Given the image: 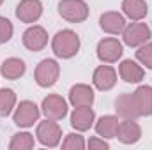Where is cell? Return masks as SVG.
Here are the masks:
<instances>
[{"instance_id":"12","label":"cell","mask_w":152,"mask_h":150,"mask_svg":"<svg viewBox=\"0 0 152 150\" xmlns=\"http://www.w3.org/2000/svg\"><path fill=\"white\" fill-rule=\"evenodd\" d=\"M92 85L101 90V92H108L117 85V71L112 66H99L96 67L94 74H92Z\"/></svg>"},{"instance_id":"25","label":"cell","mask_w":152,"mask_h":150,"mask_svg":"<svg viewBox=\"0 0 152 150\" xmlns=\"http://www.w3.org/2000/svg\"><path fill=\"white\" fill-rule=\"evenodd\" d=\"M87 147V143H85V140H83V136L81 134H78V133H71V134H67L66 136V140L62 141V149L64 150H83Z\"/></svg>"},{"instance_id":"18","label":"cell","mask_w":152,"mask_h":150,"mask_svg":"<svg viewBox=\"0 0 152 150\" xmlns=\"http://www.w3.org/2000/svg\"><path fill=\"white\" fill-rule=\"evenodd\" d=\"M118 117H113V115H104L101 117L97 122H96V133L97 136L104 138V140H112V138H117V131H118Z\"/></svg>"},{"instance_id":"2","label":"cell","mask_w":152,"mask_h":150,"mask_svg":"<svg viewBox=\"0 0 152 150\" xmlns=\"http://www.w3.org/2000/svg\"><path fill=\"white\" fill-rule=\"evenodd\" d=\"M60 76V66L55 58H44L41 60L34 71V78L41 88H50L58 81Z\"/></svg>"},{"instance_id":"27","label":"cell","mask_w":152,"mask_h":150,"mask_svg":"<svg viewBox=\"0 0 152 150\" xmlns=\"http://www.w3.org/2000/svg\"><path fill=\"white\" fill-rule=\"evenodd\" d=\"M87 147H88L90 150H108L110 149V143H108L104 138H97V136H94V138L88 140Z\"/></svg>"},{"instance_id":"28","label":"cell","mask_w":152,"mask_h":150,"mask_svg":"<svg viewBox=\"0 0 152 150\" xmlns=\"http://www.w3.org/2000/svg\"><path fill=\"white\" fill-rule=\"evenodd\" d=\"M2 4H4V0H0V5H2Z\"/></svg>"},{"instance_id":"20","label":"cell","mask_w":152,"mask_h":150,"mask_svg":"<svg viewBox=\"0 0 152 150\" xmlns=\"http://www.w3.org/2000/svg\"><path fill=\"white\" fill-rule=\"evenodd\" d=\"M122 11L131 21H142L147 16L149 7L145 0H122Z\"/></svg>"},{"instance_id":"26","label":"cell","mask_w":152,"mask_h":150,"mask_svg":"<svg viewBox=\"0 0 152 150\" xmlns=\"http://www.w3.org/2000/svg\"><path fill=\"white\" fill-rule=\"evenodd\" d=\"M12 34H14V27H12V23H11L7 18L0 16V44L9 42L11 37H12Z\"/></svg>"},{"instance_id":"14","label":"cell","mask_w":152,"mask_h":150,"mask_svg":"<svg viewBox=\"0 0 152 150\" xmlns=\"http://www.w3.org/2000/svg\"><path fill=\"white\" fill-rule=\"evenodd\" d=\"M96 122V113L92 110V106H80L75 108V111L71 113V125L78 133H85L88 131Z\"/></svg>"},{"instance_id":"17","label":"cell","mask_w":152,"mask_h":150,"mask_svg":"<svg viewBox=\"0 0 152 150\" xmlns=\"http://www.w3.org/2000/svg\"><path fill=\"white\" fill-rule=\"evenodd\" d=\"M118 76L126 83H140L145 78V69L134 60H122L118 66Z\"/></svg>"},{"instance_id":"8","label":"cell","mask_w":152,"mask_h":150,"mask_svg":"<svg viewBox=\"0 0 152 150\" xmlns=\"http://www.w3.org/2000/svg\"><path fill=\"white\" fill-rule=\"evenodd\" d=\"M41 113L50 120H62L67 115V103L57 94H50L42 99Z\"/></svg>"},{"instance_id":"15","label":"cell","mask_w":152,"mask_h":150,"mask_svg":"<svg viewBox=\"0 0 152 150\" xmlns=\"http://www.w3.org/2000/svg\"><path fill=\"white\" fill-rule=\"evenodd\" d=\"M69 103L75 108L92 106L94 104V88L90 85H85V83H78L75 87H71V90H69Z\"/></svg>"},{"instance_id":"13","label":"cell","mask_w":152,"mask_h":150,"mask_svg":"<svg viewBox=\"0 0 152 150\" xmlns=\"http://www.w3.org/2000/svg\"><path fill=\"white\" fill-rule=\"evenodd\" d=\"M126 18L117 12V11H108V12H103L101 18H99V27L101 30H104L106 34H112V36H118L124 32L126 28Z\"/></svg>"},{"instance_id":"4","label":"cell","mask_w":152,"mask_h":150,"mask_svg":"<svg viewBox=\"0 0 152 150\" xmlns=\"http://www.w3.org/2000/svg\"><path fill=\"white\" fill-rule=\"evenodd\" d=\"M36 136H37V141L42 147L53 149V147H57V145L60 143V140H62V129H60V125L57 124V120L46 118L44 122H39L37 124Z\"/></svg>"},{"instance_id":"16","label":"cell","mask_w":152,"mask_h":150,"mask_svg":"<svg viewBox=\"0 0 152 150\" xmlns=\"http://www.w3.org/2000/svg\"><path fill=\"white\" fill-rule=\"evenodd\" d=\"M117 138H118V141L124 143V145L138 143L140 138H142V127L138 125L136 120H124V122H120V125H118Z\"/></svg>"},{"instance_id":"9","label":"cell","mask_w":152,"mask_h":150,"mask_svg":"<svg viewBox=\"0 0 152 150\" xmlns=\"http://www.w3.org/2000/svg\"><path fill=\"white\" fill-rule=\"evenodd\" d=\"M21 41H23V46L28 51H41L48 44V32L41 25H32L23 32Z\"/></svg>"},{"instance_id":"3","label":"cell","mask_w":152,"mask_h":150,"mask_svg":"<svg viewBox=\"0 0 152 150\" xmlns=\"http://www.w3.org/2000/svg\"><path fill=\"white\" fill-rule=\"evenodd\" d=\"M58 14L69 23H83L88 18V5L83 0H60Z\"/></svg>"},{"instance_id":"19","label":"cell","mask_w":152,"mask_h":150,"mask_svg":"<svg viewBox=\"0 0 152 150\" xmlns=\"http://www.w3.org/2000/svg\"><path fill=\"white\" fill-rule=\"evenodd\" d=\"M27 71V66L21 58H16V57H11V58H5L0 66V74L4 76L5 79H18L25 74Z\"/></svg>"},{"instance_id":"22","label":"cell","mask_w":152,"mask_h":150,"mask_svg":"<svg viewBox=\"0 0 152 150\" xmlns=\"http://www.w3.org/2000/svg\"><path fill=\"white\" fill-rule=\"evenodd\" d=\"M16 108V94L12 88H0V117H9Z\"/></svg>"},{"instance_id":"10","label":"cell","mask_w":152,"mask_h":150,"mask_svg":"<svg viewBox=\"0 0 152 150\" xmlns=\"http://www.w3.org/2000/svg\"><path fill=\"white\" fill-rule=\"evenodd\" d=\"M115 111L120 118L124 120H136L140 118V110H138V104L134 101V95L133 92H126V94H120L117 99H115Z\"/></svg>"},{"instance_id":"1","label":"cell","mask_w":152,"mask_h":150,"mask_svg":"<svg viewBox=\"0 0 152 150\" xmlns=\"http://www.w3.org/2000/svg\"><path fill=\"white\" fill-rule=\"evenodd\" d=\"M80 46H81L80 36L71 28L58 30L51 39V51L57 58H62V60L73 58L80 51Z\"/></svg>"},{"instance_id":"5","label":"cell","mask_w":152,"mask_h":150,"mask_svg":"<svg viewBox=\"0 0 152 150\" xmlns=\"http://www.w3.org/2000/svg\"><path fill=\"white\" fill-rule=\"evenodd\" d=\"M41 117V110L34 101H21L16 108H14V115H12V122L18 127H32Z\"/></svg>"},{"instance_id":"23","label":"cell","mask_w":152,"mask_h":150,"mask_svg":"<svg viewBox=\"0 0 152 150\" xmlns=\"http://www.w3.org/2000/svg\"><path fill=\"white\" fill-rule=\"evenodd\" d=\"M36 145V140L30 133H16L9 143V149L11 150H30L34 149Z\"/></svg>"},{"instance_id":"21","label":"cell","mask_w":152,"mask_h":150,"mask_svg":"<svg viewBox=\"0 0 152 150\" xmlns=\"http://www.w3.org/2000/svg\"><path fill=\"white\" fill-rule=\"evenodd\" d=\"M134 101L138 104V110L142 117H151L152 115V87L149 85H140L134 92Z\"/></svg>"},{"instance_id":"6","label":"cell","mask_w":152,"mask_h":150,"mask_svg":"<svg viewBox=\"0 0 152 150\" xmlns=\"http://www.w3.org/2000/svg\"><path fill=\"white\" fill-rule=\"evenodd\" d=\"M97 58L103 62V64H115L122 58V53H124V46L118 39L115 37H106L101 39L97 42Z\"/></svg>"},{"instance_id":"11","label":"cell","mask_w":152,"mask_h":150,"mask_svg":"<svg viewBox=\"0 0 152 150\" xmlns=\"http://www.w3.org/2000/svg\"><path fill=\"white\" fill-rule=\"evenodd\" d=\"M41 16H42L41 0H21L16 5V18L21 23H36Z\"/></svg>"},{"instance_id":"7","label":"cell","mask_w":152,"mask_h":150,"mask_svg":"<svg viewBox=\"0 0 152 150\" xmlns=\"http://www.w3.org/2000/svg\"><path fill=\"white\" fill-rule=\"evenodd\" d=\"M122 39H124V44H127L131 48H138V46L149 42V39H151V28L147 27V23L134 21L131 25H126V28L122 32Z\"/></svg>"},{"instance_id":"24","label":"cell","mask_w":152,"mask_h":150,"mask_svg":"<svg viewBox=\"0 0 152 150\" xmlns=\"http://www.w3.org/2000/svg\"><path fill=\"white\" fill-rule=\"evenodd\" d=\"M136 60L147 67L152 69V42H145L142 46H138V51H136Z\"/></svg>"}]
</instances>
